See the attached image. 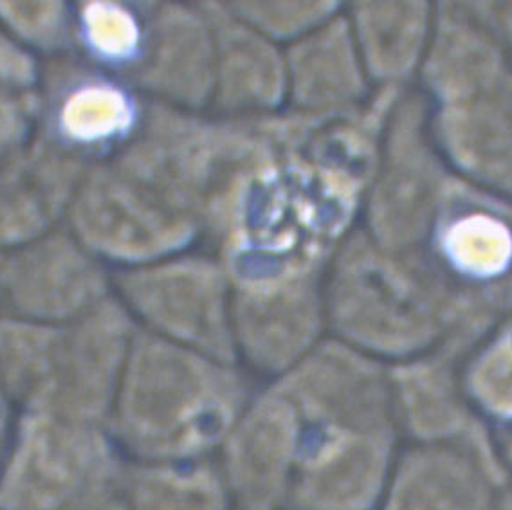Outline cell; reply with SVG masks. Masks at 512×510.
Wrapping results in <instances>:
<instances>
[{
    "label": "cell",
    "mask_w": 512,
    "mask_h": 510,
    "mask_svg": "<svg viewBox=\"0 0 512 510\" xmlns=\"http://www.w3.org/2000/svg\"><path fill=\"white\" fill-rule=\"evenodd\" d=\"M47 172V155L33 141L0 164V253L44 235L53 206Z\"/></svg>",
    "instance_id": "1"
},
{
    "label": "cell",
    "mask_w": 512,
    "mask_h": 510,
    "mask_svg": "<svg viewBox=\"0 0 512 510\" xmlns=\"http://www.w3.org/2000/svg\"><path fill=\"white\" fill-rule=\"evenodd\" d=\"M82 17L87 40L98 55L110 60H123L136 51L138 24L121 6L94 2L85 6Z\"/></svg>",
    "instance_id": "4"
},
{
    "label": "cell",
    "mask_w": 512,
    "mask_h": 510,
    "mask_svg": "<svg viewBox=\"0 0 512 510\" xmlns=\"http://www.w3.org/2000/svg\"><path fill=\"white\" fill-rule=\"evenodd\" d=\"M132 123V105L125 92L107 83L83 85L58 110V127L76 143L92 145L125 132Z\"/></svg>",
    "instance_id": "2"
},
{
    "label": "cell",
    "mask_w": 512,
    "mask_h": 510,
    "mask_svg": "<svg viewBox=\"0 0 512 510\" xmlns=\"http://www.w3.org/2000/svg\"><path fill=\"white\" fill-rule=\"evenodd\" d=\"M449 255L460 267L476 274L500 271L511 258L512 242L502 224L473 217L457 224L448 238Z\"/></svg>",
    "instance_id": "3"
},
{
    "label": "cell",
    "mask_w": 512,
    "mask_h": 510,
    "mask_svg": "<svg viewBox=\"0 0 512 510\" xmlns=\"http://www.w3.org/2000/svg\"><path fill=\"white\" fill-rule=\"evenodd\" d=\"M60 6L44 2H0V24L26 49H44L55 37Z\"/></svg>",
    "instance_id": "5"
},
{
    "label": "cell",
    "mask_w": 512,
    "mask_h": 510,
    "mask_svg": "<svg viewBox=\"0 0 512 510\" xmlns=\"http://www.w3.org/2000/svg\"><path fill=\"white\" fill-rule=\"evenodd\" d=\"M487 384L491 388V401L496 406L512 408V345L494 359Z\"/></svg>",
    "instance_id": "8"
},
{
    "label": "cell",
    "mask_w": 512,
    "mask_h": 510,
    "mask_svg": "<svg viewBox=\"0 0 512 510\" xmlns=\"http://www.w3.org/2000/svg\"><path fill=\"white\" fill-rule=\"evenodd\" d=\"M35 100L28 91L0 89V164L31 141Z\"/></svg>",
    "instance_id": "6"
},
{
    "label": "cell",
    "mask_w": 512,
    "mask_h": 510,
    "mask_svg": "<svg viewBox=\"0 0 512 510\" xmlns=\"http://www.w3.org/2000/svg\"><path fill=\"white\" fill-rule=\"evenodd\" d=\"M35 78V58L0 24V89L28 91Z\"/></svg>",
    "instance_id": "7"
}]
</instances>
